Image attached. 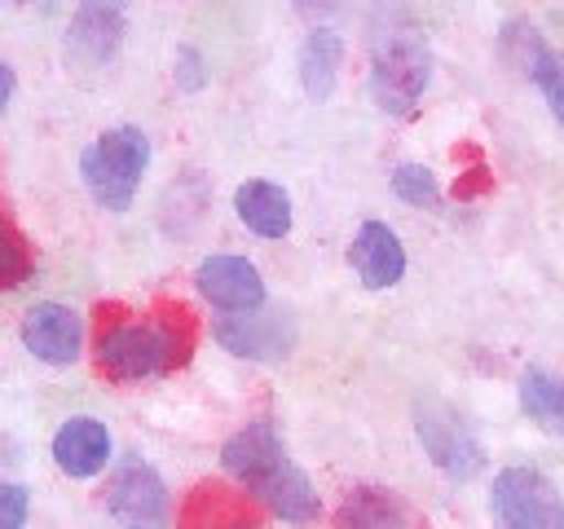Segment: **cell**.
<instances>
[{"label": "cell", "mask_w": 564, "mask_h": 529, "mask_svg": "<svg viewBox=\"0 0 564 529\" xmlns=\"http://www.w3.org/2000/svg\"><path fill=\"white\" fill-rule=\"evenodd\" d=\"M176 84H181L185 93H198V88L207 84V75H203V57H198L194 48H181V53H176Z\"/></svg>", "instance_id": "cell-23"}, {"label": "cell", "mask_w": 564, "mask_h": 529, "mask_svg": "<svg viewBox=\"0 0 564 529\" xmlns=\"http://www.w3.org/2000/svg\"><path fill=\"white\" fill-rule=\"evenodd\" d=\"M339 529H427V520L397 489H357L339 507Z\"/></svg>", "instance_id": "cell-17"}, {"label": "cell", "mask_w": 564, "mask_h": 529, "mask_svg": "<svg viewBox=\"0 0 564 529\" xmlns=\"http://www.w3.org/2000/svg\"><path fill=\"white\" fill-rule=\"evenodd\" d=\"M176 529H260V516L247 503V494L220 481H203L185 494Z\"/></svg>", "instance_id": "cell-15"}, {"label": "cell", "mask_w": 564, "mask_h": 529, "mask_svg": "<svg viewBox=\"0 0 564 529\" xmlns=\"http://www.w3.org/2000/svg\"><path fill=\"white\" fill-rule=\"evenodd\" d=\"M22 344L44 366H75L84 357V317L70 304L40 300L22 313Z\"/></svg>", "instance_id": "cell-9"}, {"label": "cell", "mask_w": 564, "mask_h": 529, "mask_svg": "<svg viewBox=\"0 0 564 529\" xmlns=\"http://www.w3.org/2000/svg\"><path fill=\"white\" fill-rule=\"evenodd\" d=\"M194 348V317L181 304H163L154 313L110 317L101 313V331L93 344L97 375L110 384H137L154 375H172L189 361Z\"/></svg>", "instance_id": "cell-1"}, {"label": "cell", "mask_w": 564, "mask_h": 529, "mask_svg": "<svg viewBox=\"0 0 564 529\" xmlns=\"http://www.w3.org/2000/svg\"><path fill=\"white\" fill-rule=\"evenodd\" d=\"M502 57H507L529 84L542 88L551 115H555L560 128H564V57L538 35V26H529V22H507V31H502Z\"/></svg>", "instance_id": "cell-10"}, {"label": "cell", "mask_w": 564, "mask_h": 529, "mask_svg": "<svg viewBox=\"0 0 564 529\" xmlns=\"http://www.w3.org/2000/svg\"><path fill=\"white\" fill-rule=\"evenodd\" d=\"M392 194L410 207H427V212L441 207V181L423 163H397L392 168Z\"/></svg>", "instance_id": "cell-20"}, {"label": "cell", "mask_w": 564, "mask_h": 529, "mask_svg": "<svg viewBox=\"0 0 564 529\" xmlns=\"http://www.w3.org/2000/svg\"><path fill=\"white\" fill-rule=\"evenodd\" d=\"M494 529H564V498L538 467H502L489 489Z\"/></svg>", "instance_id": "cell-6"}, {"label": "cell", "mask_w": 564, "mask_h": 529, "mask_svg": "<svg viewBox=\"0 0 564 529\" xmlns=\"http://www.w3.org/2000/svg\"><path fill=\"white\" fill-rule=\"evenodd\" d=\"M35 269V256L13 220H4V287H22V278Z\"/></svg>", "instance_id": "cell-21"}, {"label": "cell", "mask_w": 564, "mask_h": 529, "mask_svg": "<svg viewBox=\"0 0 564 529\" xmlns=\"http://www.w3.org/2000/svg\"><path fill=\"white\" fill-rule=\"evenodd\" d=\"M26 507H31L26 489H22L18 481H4V485H0V529H22Z\"/></svg>", "instance_id": "cell-22"}, {"label": "cell", "mask_w": 564, "mask_h": 529, "mask_svg": "<svg viewBox=\"0 0 564 529\" xmlns=\"http://www.w3.org/2000/svg\"><path fill=\"white\" fill-rule=\"evenodd\" d=\"M194 291L216 313H247L264 304V278L247 256H207L194 269Z\"/></svg>", "instance_id": "cell-11"}, {"label": "cell", "mask_w": 564, "mask_h": 529, "mask_svg": "<svg viewBox=\"0 0 564 529\" xmlns=\"http://www.w3.org/2000/svg\"><path fill=\"white\" fill-rule=\"evenodd\" d=\"M516 397H520V410L529 414V423H538L551 436H564V379L560 375L524 370Z\"/></svg>", "instance_id": "cell-19"}, {"label": "cell", "mask_w": 564, "mask_h": 529, "mask_svg": "<svg viewBox=\"0 0 564 529\" xmlns=\"http://www.w3.org/2000/svg\"><path fill=\"white\" fill-rule=\"evenodd\" d=\"M295 9H300V13H308V18H326V13H335V9H339V0H295Z\"/></svg>", "instance_id": "cell-24"}, {"label": "cell", "mask_w": 564, "mask_h": 529, "mask_svg": "<svg viewBox=\"0 0 564 529\" xmlns=\"http://www.w3.org/2000/svg\"><path fill=\"white\" fill-rule=\"evenodd\" d=\"M145 168H150V137L132 123L106 128L79 154V176H84L93 203L106 207V212H128L132 207Z\"/></svg>", "instance_id": "cell-4"}, {"label": "cell", "mask_w": 564, "mask_h": 529, "mask_svg": "<svg viewBox=\"0 0 564 529\" xmlns=\"http://www.w3.org/2000/svg\"><path fill=\"white\" fill-rule=\"evenodd\" d=\"M0 79H4V106H9L13 93H18V75H13V66H0Z\"/></svg>", "instance_id": "cell-25"}, {"label": "cell", "mask_w": 564, "mask_h": 529, "mask_svg": "<svg viewBox=\"0 0 564 529\" xmlns=\"http://www.w3.org/2000/svg\"><path fill=\"white\" fill-rule=\"evenodd\" d=\"M101 511L110 529H172V494L163 476L141 458H128L110 472L101 489Z\"/></svg>", "instance_id": "cell-5"}, {"label": "cell", "mask_w": 564, "mask_h": 529, "mask_svg": "<svg viewBox=\"0 0 564 529\" xmlns=\"http://www.w3.org/2000/svg\"><path fill=\"white\" fill-rule=\"evenodd\" d=\"M234 212L260 238H286L291 234V220H295L291 194L278 181H264V176H251V181H242L234 190Z\"/></svg>", "instance_id": "cell-16"}, {"label": "cell", "mask_w": 564, "mask_h": 529, "mask_svg": "<svg viewBox=\"0 0 564 529\" xmlns=\"http://www.w3.org/2000/svg\"><path fill=\"white\" fill-rule=\"evenodd\" d=\"M225 472L251 494L260 498L273 516L291 520V525H313L322 516V498L313 489V481L304 476V467L286 454V445L278 441L269 419H251L247 428H238L225 450H220Z\"/></svg>", "instance_id": "cell-2"}, {"label": "cell", "mask_w": 564, "mask_h": 529, "mask_svg": "<svg viewBox=\"0 0 564 529\" xmlns=\"http://www.w3.org/2000/svg\"><path fill=\"white\" fill-rule=\"evenodd\" d=\"M348 264H352V273L361 278L366 291H388V287H397L401 273H405V247H401V238H397L383 220H366V225L352 234Z\"/></svg>", "instance_id": "cell-13"}, {"label": "cell", "mask_w": 564, "mask_h": 529, "mask_svg": "<svg viewBox=\"0 0 564 529\" xmlns=\"http://www.w3.org/2000/svg\"><path fill=\"white\" fill-rule=\"evenodd\" d=\"M427 79H432L427 35L419 26H388L370 53V93L379 110L392 119H410L427 93Z\"/></svg>", "instance_id": "cell-3"}, {"label": "cell", "mask_w": 564, "mask_h": 529, "mask_svg": "<svg viewBox=\"0 0 564 529\" xmlns=\"http://www.w3.org/2000/svg\"><path fill=\"white\" fill-rule=\"evenodd\" d=\"M339 62H344V40L326 26H313L308 40L300 44V84H304L308 101H326L335 93Z\"/></svg>", "instance_id": "cell-18"}, {"label": "cell", "mask_w": 564, "mask_h": 529, "mask_svg": "<svg viewBox=\"0 0 564 529\" xmlns=\"http://www.w3.org/2000/svg\"><path fill=\"white\" fill-rule=\"evenodd\" d=\"M216 344L242 361H286L295 353V317L282 304H260L247 313H220L212 326Z\"/></svg>", "instance_id": "cell-8"}, {"label": "cell", "mask_w": 564, "mask_h": 529, "mask_svg": "<svg viewBox=\"0 0 564 529\" xmlns=\"http://www.w3.org/2000/svg\"><path fill=\"white\" fill-rule=\"evenodd\" d=\"M53 463L70 476V481H88L101 476L110 463V432L101 419L93 414H70L57 432H53Z\"/></svg>", "instance_id": "cell-14"}, {"label": "cell", "mask_w": 564, "mask_h": 529, "mask_svg": "<svg viewBox=\"0 0 564 529\" xmlns=\"http://www.w3.org/2000/svg\"><path fill=\"white\" fill-rule=\"evenodd\" d=\"M414 432L427 450V458L454 476V481H471L480 467H485V445L476 436V428L441 397H423L414 406Z\"/></svg>", "instance_id": "cell-7"}, {"label": "cell", "mask_w": 564, "mask_h": 529, "mask_svg": "<svg viewBox=\"0 0 564 529\" xmlns=\"http://www.w3.org/2000/svg\"><path fill=\"white\" fill-rule=\"evenodd\" d=\"M123 40V0H84L66 26V57L84 71L106 66Z\"/></svg>", "instance_id": "cell-12"}]
</instances>
